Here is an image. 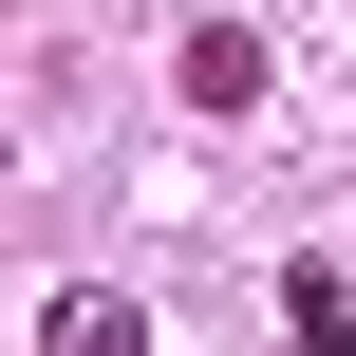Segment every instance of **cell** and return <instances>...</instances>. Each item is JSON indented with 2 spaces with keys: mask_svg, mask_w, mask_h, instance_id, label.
Instances as JSON below:
<instances>
[{
  "mask_svg": "<svg viewBox=\"0 0 356 356\" xmlns=\"http://www.w3.org/2000/svg\"><path fill=\"white\" fill-rule=\"evenodd\" d=\"M38 356H150V300H131V282H75V300H56V338Z\"/></svg>",
  "mask_w": 356,
  "mask_h": 356,
  "instance_id": "1",
  "label": "cell"
},
{
  "mask_svg": "<svg viewBox=\"0 0 356 356\" xmlns=\"http://www.w3.org/2000/svg\"><path fill=\"white\" fill-rule=\"evenodd\" d=\"M188 113H263V38H244V19L188 38Z\"/></svg>",
  "mask_w": 356,
  "mask_h": 356,
  "instance_id": "2",
  "label": "cell"
},
{
  "mask_svg": "<svg viewBox=\"0 0 356 356\" xmlns=\"http://www.w3.org/2000/svg\"><path fill=\"white\" fill-rule=\"evenodd\" d=\"M282 356H356V300H338V282H319V263L282 282Z\"/></svg>",
  "mask_w": 356,
  "mask_h": 356,
  "instance_id": "3",
  "label": "cell"
}]
</instances>
